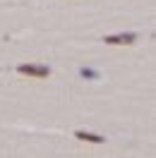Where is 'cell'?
Here are the masks:
<instances>
[{
  "label": "cell",
  "instance_id": "obj_4",
  "mask_svg": "<svg viewBox=\"0 0 156 158\" xmlns=\"http://www.w3.org/2000/svg\"><path fill=\"white\" fill-rule=\"evenodd\" d=\"M79 74H82V77H87V79H94V77H96V72H91V69H82Z\"/></svg>",
  "mask_w": 156,
  "mask_h": 158
},
{
  "label": "cell",
  "instance_id": "obj_3",
  "mask_svg": "<svg viewBox=\"0 0 156 158\" xmlns=\"http://www.w3.org/2000/svg\"><path fill=\"white\" fill-rule=\"evenodd\" d=\"M75 137H77L79 141H89V144H103V141H106L101 134H91V132H82V129L75 132Z\"/></svg>",
  "mask_w": 156,
  "mask_h": 158
},
{
  "label": "cell",
  "instance_id": "obj_2",
  "mask_svg": "<svg viewBox=\"0 0 156 158\" xmlns=\"http://www.w3.org/2000/svg\"><path fill=\"white\" fill-rule=\"evenodd\" d=\"M135 39V34H115V36H103V43L106 46H132Z\"/></svg>",
  "mask_w": 156,
  "mask_h": 158
},
{
  "label": "cell",
  "instance_id": "obj_1",
  "mask_svg": "<svg viewBox=\"0 0 156 158\" xmlns=\"http://www.w3.org/2000/svg\"><path fill=\"white\" fill-rule=\"evenodd\" d=\"M17 72L24 74V77H39V79H43V77L50 74V69L46 67V65H20Z\"/></svg>",
  "mask_w": 156,
  "mask_h": 158
}]
</instances>
